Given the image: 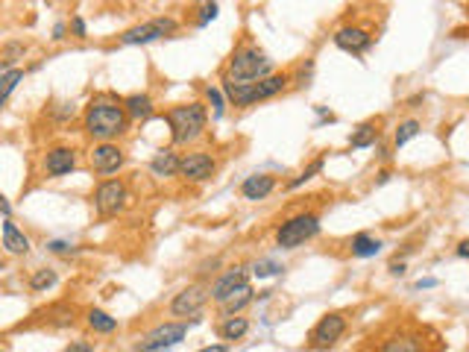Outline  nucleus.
<instances>
[{
    "label": "nucleus",
    "instance_id": "obj_1",
    "mask_svg": "<svg viewBox=\"0 0 469 352\" xmlns=\"http://www.w3.org/2000/svg\"><path fill=\"white\" fill-rule=\"evenodd\" d=\"M85 132L97 141H109L127 132V106H117L106 97L91 100V106L85 109Z\"/></svg>",
    "mask_w": 469,
    "mask_h": 352
},
{
    "label": "nucleus",
    "instance_id": "obj_2",
    "mask_svg": "<svg viewBox=\"0 0 469 352\" xmlns=\"http://www.w3.org/2000/svg\"><path fill=\"white\" fill-rule=\"evenodd\" d=\"M288 82H290L288 74H273V77H264V80H258V82H232V80H226V82H223V91H226V97H229L235 106L246 109V106H253V103H258V100L276 97L279 91H285Z\"/></svg>",
    "mask_w": 469,
    "mask_h": 352
},
{
    "label": "nucleus",
    "instance_id": "obj_3",
    "mask_svg": "<svg viewBox=\"0 0 469 352\" xmlns=\"http://www.w3.org/2000/svg\"><path fill=\"white\" fill-rule=\"evenodd\" d=\"M167 124H170V129H174L176 144H188V141L203 135V129H206V109H203V103L174 106L167 112Z\"/></svg>",
    "mask_w": 469,
    "mask_h": 352
},
{
    "label": "nucleus",
    "instance_id": "obj_4",
    "mask_svg": "<svg viewBox=\"0 0 469 352\" xmlns=\"http://www.w3.org/2000/svg\"><path fill=\"white\" fill-rule=\"evenodd\" d=\"M270 68H273V62L258 47H241L229 62V80L232 82H258V80L270 77Z\"/></svg>",
    "mask_w": 469,
    "mask_h": 352
},
{
    "label": "nucleus",
    "instance_id": "obj_5",
    "mask_svg": "<svg viewBox=\"0 0 469 352\" xmlns=\"http://www.w3.org/2000/svg\"><path fill=\"white\" fill-rule=\"evenodd\" d=\"M317 232H320V218H317V215H296V218H290L288 223L279 226L276 244H279L282 250H296L300 244L311 241Z\"/></svg>",
    "mask_w": 469,
    "mask_h": 352
},
{
    "label": "nucleus",
    "instance_id": "obj_6",
    "mask_svg": "<svg viewBox=\"0 0 469 352\" xmlns=\"http://www.w3.org/2000/svg\"><path fill=\"white\" fill-rule=\"evenodd\" d=\"M185 335H188L185 323H164V326H156L135 349L138 352H162V349H170V346H176L179 341H185Z\"/></svg>",
    "mask_w": 469,
    "mask_h": 352
},
{
    "label": "nucleus",
    "instance_id": "obj_7",
    "mask_svg": "<svg viewBox=\"0 0 469 352\" xmlns=\"http://www.w3.org/2000/svg\"><path fill=\"white\" fill-rule=\"evenodd\" d=\"M127 200H130L127 185H123L120 179H106V182H100V188L94 191V206H97V211H100L103 218L117 215V211L127 206Z\"/></svg>",
    "mask_w": 469,
    "mask_h": 352
},
{
    "label": "nucleus",
    "instance_id": "obj_8",
    "mask_svg": "<svg viewBox=\"0 0 469 352\" xmlns=\"http://www.w3.org/2000/svg\"><path fill=\"white\" fill-rule=\"evenodd\" d=\"M176 33V21L174 18H156V21H147V23H138V27L127 30L120 36L123 44H150L162 36H170Z\"/></svg>",
    "mask_w": 469,
    "mask_h": 352
},
{
    "label": "nucleus",
    "instance_id": "obj_9",
    "mask_svg": "<svg viewBox=\"0 0 469 352\" xmlns=\"http://www.w3.org/2000/svg\"><path fill=\"white\" fill-rule=\"evenodd\" d=\"M347 332V320L340 314H326L320 317V323L311 329V346L314 349H329L340 341V335Z\"/></svg>",
    "mask_w": 469,
    "mask_h": 352
},
{
    "label": "nucleus",
    "instance_id": "obj_10",
    "mask_svg": "<svg viewBox=\"0 0 469 352\" xmlns=\"http://www.w3.org/2000/svg\"><path fill=\"white\" fill-rule=\"evenodd\" d=\"M209 299V291L203 285H191L185 291L176 294V299L170 302V314H176V317H191V314H200V309L206 305Z\"/></svg>",
    "mask_w": 469,
    "mask_h": 352
},
{
    "label": "nucleus",
    "instance_id": "obj_11",
    "mask_svg": "<svg viewBox=\"0 0 469 352\" xmlns=\"http://www.w3.org/2000/svg\"><path fill=\"white\" fill-rule=\"evenodd\" d=\"M88 159H91V168L97 174H115L120 164H123V150L115 147V144H109V141H100V144L91 150Z\"/></svg>",
    "mask_w": 469,
    "mask_h": 352
},
{
    "label": "nucleus",
    "instance_id": "obj_12",
    "mask_svg": "<svg viewBox=\"0 0 469 352\" xmlns=\"http://www.w3.org/2000/svg\"><path fill=\"white\" fill-rule=\"evenodd\" d=\"M182 176H188L191 182H203L214 174V159L209 153H188L182 159Z\"/></svg>",
    "mask_w": 469,
    "mask_h": 352
},
{
    "label": "nucleus",
    "instance_id": "obj_13",
    "mask_svg": "<svg viewBox=\"0 0 469 352\" xmlns=\"http://www.w3.org/2000/svg\"><path fill=\"white\" fill-rule=\"evenodd\" d=\"M241 285H246V267H232V270H226V273L211 285V299L226 302Z\"/></svg>",
    "mask_w": 469,
    "mask_h": 352
},
{
    "label": "nucleus",
    "instance_id": "obj_14",
    "mask_svg": "<svg viewBox=\"0 0 469 352\" xmlns=\"http://www.w3.org/2000/svg\"><path fill=\"white\" fill-rule=\"evenodd\" d=\"M334 44L347 53H364L367 47L373 44V38H369V33L361 30V27H343V30L334 33Z\"/></svg>",
    "mask_w": 469,
    "mask_h": 352
},
{
    "label": "nucleus",
    "instance_id": "obj_15",
    "mask_svg": "<svg viewBox=\"0 0 469 352\" xmlns=\"http://www.w3.org/2000/svg\"><path fill=\"white\" fill-rule=\"evenodd\" d=\"M73 168H77V156H73V150H68V147H56L44 156V171L51 176H65Z\"/></svg>",
    "mask_w": 469,
    "mask_h": 352
},
{
    "label": "nucleus",
    "instance_id": "obj_16",
    "mask_svg": "<svg viewBox=\"0 0 469 352\" xmlns=\"http://www.w3.org/2000/svg\"><path fill=\"white\" fill-rule=\"evenodd\" d=\"M276 188V179L270 176V174H253V176H246L243 179V185H241V194H243V200H264L270 191Z\"/></svg>",
    "mask_w": 469,
    "mask_h": 352
},
{
    "label": "nucleus",
    "instance_id": "obj_17",
    "mask_svg": "<svg viewBox=\"0 0 469 352\" xmlns=\"http://www.w3.org/2000/svg\"><path fill=\"white\" fill-rule=\"evenodd\" d=\"M4 247H6L9 255H27L30 252V238L9 218L4 220Z\"/></svg>",
    "mask_w": 469,
    "mask_h": 352
},
{
    "label": "nucleus",
    "instance_id": "obj_18",
    "mask_svg": "<svg viewBox=\"0 0 469 352\" xmlns=\"http://www.w3.org/2000/svg\"><path fill=\"white\" fill-rule=\"evenodd\" d=\"M150 171L156 176H176L182 171V159H176V153H170V150H162V153L153 156Z\"/></svg>",
    "mask_w": 469,
    "mask_h": 352
},
{
    "label": "nucleus",
    "instance_id": "obj_19",
    "mask_svg": "<svg viewBox=\"0 0 469 352\" xmlns=\"http://www.w3.org/2000/svg\"><path fill=\"white\" fill-rule=\"evenodd\" d=\"M250 302H253V288H250V282H246V285H241L226 302H220V305H223V314H226V317H235V314L243 311Z\"/></svg>",
    "mask_w": 469,
    "mask_h": 352
},
{
    "label": "nucleus",
    "instance_id": "obj_20",
    "mask_svg": "<svg viewBox=\"0 0 469 352\" xmlns=\"http://www.w3.org/2000/svg\"><path fill=\"white\" fill-rule=\"evenodd\" d=\"M127 114L135 117V121H147V117L153 114V100L147 97V94H132V97H127Z\"/></svg>",
    "mask_w": 469,
    "mask_h": 352
},
{
    "label": "nucleus",
    "instance_id": "obj_21",
    "mask_svg": "<svg viewBox=\"0 0 469 352\" xmlns=\"http://www.w3.org/2000/svg\"><path fill=\"white\" fill-rule=\"evenodd\" d=\"M379 250H381V241L373 238V235H367V232H361V235H355V238H352V255H358V258H369V255H376Z\"/></svg>",
    "mask_w": 469,
    "mask_h": 352
},
{
    "label": "nucleus",
    "instance_id": "obj_22",
    "mask_svg": "<svg viewBox=\"0 0 469 352\" xmlns=\"http://www.w3.org/2000/svg\"><path fill=\"white\" fill-rule=\"evenodd\" d=\"M88 326L94 329V332L109 335V332H115V329H117V320H115V317H109V314H106V311H100V309H91V311H88Z\"/></svg>",
    "mask_w": 469,
    "mask_h": 352
},
{
    "label": "nucleus",
    "instance_id": "obj_23",
    "mask_svg": "<svg viewBox=\"0 0 469 352\" xmlns=\"http://www.w3.org/2000/svg\"><path fill=\"white\" fill-rule=\"evenodd\" d=\"M246 329H250V323H246L243 317H226V323L220 326V338L223 341H241L246 335Z\"/></svg>",
    "mask_w": 469,
    "mask_h": 352
},
{
    "label": "nucleus",
    "instance_id": "obj_24",
    "mask_svg": "<svg viewBox=\"0 0 469 352\" xmlns=\"http://www.w3.org/2000/svg\"><path fill=\"white\" fill-rule=\"evenodd\" d=\"M376 138H379V129H376V124H361L352 135H349V144L352 147H369V144H376Z\"/></svg>",
    "mask_w": 469,
    "mask_h": 352
},
{
    "label": "nucleus",
    "instance_id": "obj_25",
    "mask_svg": "<svg viewBox=\"0 0 469 352\" xmlns=\"http://www.w3.org/2000/svg\"><path fill=\"white\" fill-rule=\"evenodd\" d=\"M381 352H423V346L416 338H393L381 346Z\"/></svg>",
    "mask_w": 469,
    "mask_h": 352
},
{
    "label": "nucleus",
    "instance_id": "obj_26",
    "mask_svg": "<svg viewBox=\"0 0 469 352\" xmlns=\"http://www.w3.org/2000/svg\"><path fill=\"white\" fill-rule=\"evenodd\" d=\"M23 80V70H4V80H0V103L9 100V94L15 91V85Z\"/></svg>",
    "mask_w": 469,
    "mask_h": 352
},
{
    "label": "nucleus",
    "instance_id": "obj_27",
    "mask_svg": "<svg viewBox=\"0 0 469 352\" xmlns=\"http://www.w3.org/2000/svg\"><path fill=\"white\" fill-rule=\"evenodd\" d=\"M51 285H56V273L53 270H36L30 276V288L33 291H47Z\"/></svg>",
    "mask_w": 469,
    "mask_h": 352
},
{
    "label": "nucleus",
    "instance_id": "obj_28",
    "mask_svg": "<svg viewBox=\"0 0 469 352\" xmlns=\"http://www.w3.org/2000/svg\"><path fill=\"white\" fill-rule=\"evenodd\" d=\"M419 135V121H405V124H399V129H396V147H405L411 138H416Z\"/></svg>",
    "mask_w": 469,
    "mask_h": 352
},
{
    "label": "nucleus",
    "instance_id": "obj_29",
    "mask_svg": "<svg viewBox=\"0 0 469 352\" xmlns=\"http://www.w3.org/2000/svg\"><path fill=\"white\" fill-rule=\"evenodd\" d=\"M320 171H323V159H314V161L308 164V168H305V171H302L300 176H296V179H290V182H288V188H300L302 182H308V179H311L314 174H320Z\"/></svg>",
    "mask_w": 469,
    "mask_h": 352
},
{
    "label": "nucleus",
    "instance_id": "obj_30",
    "mask_svg": "<svg viewBox=\"0 0 469 352\" xmlns=\"http://www.w3.org/2000/svg\"><path fill=\"white\" fill-rule=\"evenodd\" d=\"M253 273H255L258 279H267V276H276V273H282V267H279L276 262H255Z\"/></svg>",
    "mask_w": 469,
    "mask_h": 352
},
{
    "label": "nucleus",
    "instance_id": "obj_31",
    "mask_svg": "<svg viewBox=\"0 0 469 352\" xmlns=\"http://www.w3.org/2000/svg\"><path fill=\"white\" fill-rule=\"evenodd\" d=\"M214 18H217V4H214V0H206V4L200 6V27L211 23Z\"/></svg>",
    "mask_w": 469,
    "mask_h": 352
},
{
    "label": "nucleus",
    "instance_id": "obj_32",
    "mask_svg": "<svg viewBox=\"0 0 469 352\" xmlns=\"http://www.w3.org/2000/svg\"><path fill=\"white\" fill-rule=\"evenodd\" d=\"M206 94H209V100H211V106H214V117H223V97H220V91L209 85Z\"/></svg>",
    "mask_w": 469,
    "mask_h": 352
},
{
    "label": "nucleus",
    "instance_id": "obj_33",
    "mask_svg": "<svg viewBox=\"0 0 469 352\" xmlns=\"http://www.w3.org/2000/svg\"><path fill=\"white\" fill-rule=\"evenodd\" d=\"M47 250H53V252H73V247L65 244V241H51V244H47Z\"/></svg>",
    "mask_w": 469,
    "mask_h": 352
},
{
    "label": "nucleus",
    "instance_id": "obj_34",
    "mask_svg": "<svg viewBox=\"0 0 469 352\" xmlns=\"http://www.w3.org/2000/svg\"><path fill=\"white\" fill-rule=\"evenodd\" d=\"M70 30L83 38V36H85V21H83V18H73V21H70Z\"/></svg>",
    "mask_w": 469,
    "mask_h": 352
},
{
    "label": "nucleus",
    "instance_id": "obj_35",
    "mask_svg": "<svg viewBox=\"0 0 469 352\" xmlns=\"http://www.w3.org/2000/svg\"><path fill=\"white\" fill-rule=\"evenodd\" d=\"M65 352H94V349H91V343H70Z\"/></svg>",
    "mask_w": 469,
    "mask_h": 352
},
{
    "label": "nucleus",
    "instance_id": "obj_36",
    "mask_svg": "<svg viewBox=\"0 0 469 352\" xmlns=\"http://www.w3.org/2000/svg\"><path fill=\"white\" fill-rule=\"evenodd\" d=\"M434 285H437V279H419V282H416L419 291H423V288H434Z\"/></svg>",
    "mask_w": 469,
    "mask_h": 352
},
{
    "label": "nucleus",
    "instance_id": "obj_37",
    "mask_svg": "<svg viewBox=\"0 0 469 352\" xmlns=\"http://www.w3.org/2000/svg\"><path fill=\"white\" fill-rule=\"evenodd\" d=\"M458 255H460V258H469V241H460V244H458Z\"/></svg>",
    "mask_w": 469,
    "mask_h": 352
},
{
    "label": "nucleus",
    "instance_id": "obj_38",
    "mask_svg": "<svg viewBox=\"0 0 469 352\" xmlns=\"http://www.w3.org/2000/svg\"><path fill=\"white\" fill-rule=\"evenodd\" d=\"M53 38H56V41L65 38V23H56V27H53Z\"/></svg>",
    "mask_w": 469,
    "mask_h": 352
},
{
    "label": "nucleus",
    "instance_id": "obj_39",
    "mask_svg": "<svg viewBox=\"0 0 469 352\" xmlns=\"http://www.w3.org/2000/svg\"><path fill=\"white\" fill-rule=\"evenodd\" d=\"M200 352H226V346L223 343H214V346H203Z\"/></svg>",
    "mask_w": 469,
    "mask_h": 352
},
{
    "label": "nucleus",
    "instance_id": "obj_40",
    "mask_svg": "<svg viewBox=\"0 0 469 352\" xmlns=\"http://www.w3.org/2000/svg\"><path fill=\"white\" fill-rule=\"evenodd\" d=\"M390 273H396V276H402L405 273V265L399 262V265H390Z\"/></svg>",
    "mask_w": 469,
    "mask_h": 352
},
{
    "label": "nucleus",
    "instance_id": "obj_41",
    "mask_svg": "<svg viewBox=\"0 0 469 352\" xmlns=\"http://www.w3.org/2000/svg\"><path fill=\"white\" fill-rule=\"evenodd\" d=\"M0 208H4V218H9V211H12V206L4 200V203H0Z\"/></svg>",
    "mask_w": 469,
    "mask_h": 352
}]
</instances>
